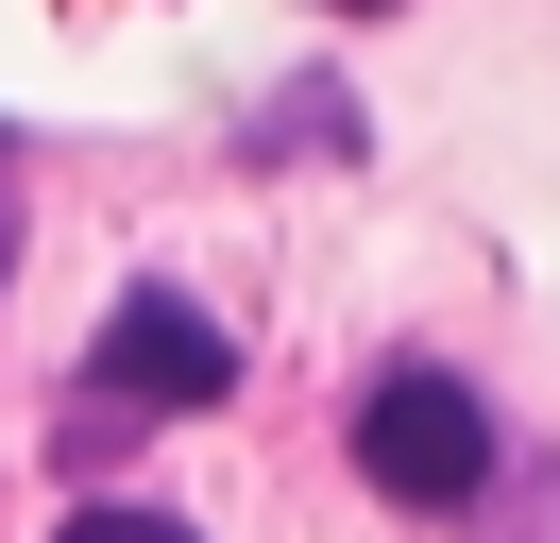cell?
<instances>
[{"instance_id": "277c9868", "label": "cell", "mask_w": 560, "mask_h": 543, "mask_svg": "<svg viewBox=\"0 0 560 543\" xmlns=\"http://www.w3.org/2000/svg\"><path fill=\"white\" fill-rule=\"evenodd\" d=\"M0 272H18V187H0Z\"/></svg>"}, {"instance_id": "7a4b0ae2", "label": "cell", "mask_w": 560, "mask_h": 543, "mask_svg": "<svg viewBox=\"0 0 560 543\" xmlns=\"http://www.w3.org/2000/svg\"><path fill=\"white\" fill-rule=\"evenodd\" d=\"M238 391V339L205 323L187 289H119L103 339H85V425H187V407Z\"/></svg>"}, {"instance_id": "3957f363", "label": "cell", "mask_w": 560, "mask_h": 543, "mask_svg": "<svg viewBox=\"0 0 560 543\" xmlns=\"http://www.w3.org/2000/svg\"><path fill=\"white\" fill-rule=\"evenodd\" d=\"M51 543H205V527H171V509H69Z\"/></svg>"}, {"instance_id": "6da1fadb", "label": "cell", "mask_w": 560, "mask_h": 543, "mask_svg": "<svg viewBox=\"0 0 560 543\" xmlns=\"http://www.w3.org/2000/svg\"><path fill=\"white\" fill-rule=\"evenodd\" d=\"M357 475H374L390 509H476L492 493V407H476V373L390 357L374 391H357Z\"/></svg>"}]
</instances>
